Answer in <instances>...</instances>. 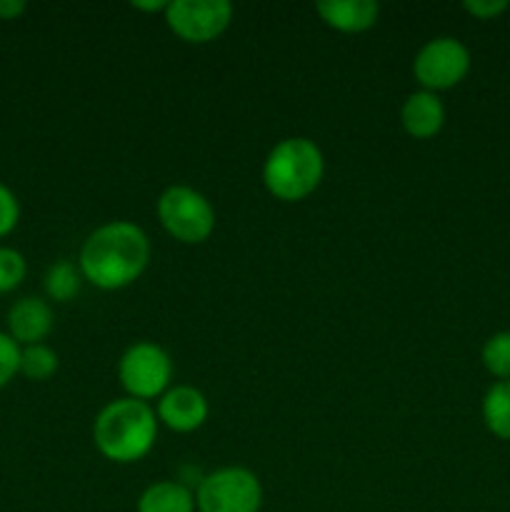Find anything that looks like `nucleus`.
Instances as JSON below:
<instances>
[{
  "instance_id": "nucleus-1",
  "label": "nucleus",
  "mask_w": 510,
  "mask_h": 512,
  "mask_svg": "<svg viewBox=\"0 0 510 512\" xmlns=\"http://www.w3.org/2000/svg\"><path fill=\"white\" fill-rule=\"evenodd\" d=\"M150 263V240L130 220H110L85 238L78 255L83 280L100 290H123L140 280Z\"/></svg>"
},
{
  "instance_id": "nucleus-2",
  "label": "nucleus",
  "mask_w": 510,
  "mask_h": 512,
  "mask_svg": "<svg viewBox=\"0 0 510 512\" xmlns=\"http://www.w3.org/2000/svg\"><path fill=\"white\" fill-rule=\"evenodd\" d=\"M158 425V415L143 400H110L93 420V445L110 463H138L153 450Z\"/></svg>"
},
{
  "instance_id": "nucleus-3",
  "label": "nucleus",
  "mask_w": 510,
  "mask_h": 512,
  "mask_svg": "<svg viewBox=\"0 0 510 512\" xmlns=\"http://www.w3.org/2000/svg\"><path fill=\"white\" fill-rule=\"evenodd\" d=\"M325 175L323 150L315 140L293 135L270 148L263 163V185L275 200L300 203L318 190Z\"/></svg>"
},
{
  "instance_id": "nucleus-4",
  "label": "nucleus",
  "mask_w": 510,
  "mask_h": 512,
  "mask_svg": "<svg viewBox=\"0 0 510 512\" xmlns=\"http://www.w3.org/2000/svg\"><path fill=\"white\" fill-rule=\"evenodd\" d=\"M160 225L170 238L185 245H200L213 235L215 208L200 190L175 183L160 193L155 203Z\"/></svg>"
},
{
  "instance_id": "nucleus-5",
  "label": "nucleus",
  "mask_w": 510,
  "mask_h": 512,
  "mask_svg": "<svg viewBox=\"0 0 510 512\" xmlns=\"http://www.w3.org/2000/svg\"><path fill=\"white\" fill-rule=\"evenodd\" d=\"M260 508L263 485L253 470L240 465H228L203 475L195 488L198 512H260Z\"/></svg>"
},
{
  "instance_id": "nucleus-6",
  "label": "nucleus",
  "mask_w": 510,
  "mask_h": 512,
  "mask_svg": "<svg viewBox=\"0 0 510 512\" xmlns=\"http://www.w3.org/2000/svg\"><path fill=\"white\" fill-rule=\"evenodd\" d=\"M118 380L128 398L148 400L160 398L173 380V360L168 350L150 340L128 345L118 360Z\"/></svg>"
},
{
  "instance_id": "nucleus-7",
  "label": "nucleus",
  "mask_w": 510,
  "mask_h": 512,
  "mask_svg": "<svg viewBox=\"0 0 510 512\" xmlns=\"http://www.w3.org/2000/svg\"><path fill=\"white\" fill-rule=\"evenodd\" d=\"M470 65L473 58L463 40L453 35H435L415 53L413 75L420 83V90L440 93L463 83L470 73Z\"/></svg>"
},
{
  "instance_id": "nucleus-8",
  "label": "nucleus",
  "mask_w": 510,
  "mask_h": 512,
  "mask_svg": "<svg viewBox=\"0 0 510 512\" xmlns=\"http://www.w3.org/2000/svg\"><path fill=\"white\" fill-rule=\"evenodd\" d=\"M165 23L180 40L205 45L218 40L233 23V5L228 0H170Z\"/></svg>"
},
{
  "instance_id": "nucleus-9",
  "label": "nucleus",
  "mask_w": 510,
  "mask_h": 512,
  "mask_svg": "<svg viewBox=\"0 0 510 512\" xmlns=\"http://www.w3.org/2000/svg\"><path fill=\"white\" fill-rule=\"evenodd\" d=\"M155 415H158V423H163L173 433H195L208 420L210 405L203 390L193 385H173L158 398Z\"/></svg>"
},
{
  "instance_id": "nucleus-10",
  "label": "nucleus",
  "mask_w": 510,
  "mask_h": 512,
  "mask_svg": "<svg viewBox=\"0 0 510 512\" xmlns=\"http://www.w3.org/2000/svg\"><path fill=\"white\" fill-rule=\"evenodd\" d=\"M53 330V308L48 300L38 295H25L15 300L8 310V335L25 348V345H38Z\"/></svg>"
},
{
  "instance_id": "nucleus-11",
  "label": "nucleus",
  "mask_w": 510,
  "mask_h": 512,
  "mask_svg": "<svg viewBox=\"0 0 510 512\" xmlns=\"http://www.w3.org/2000/svg\"><path fill=\"white\" fill-rule=\"evenodd\" d=\"M400 125L415 140H428L443 130L445 105L438 93L415 90L400 105Z\"/></svg>"
},
{
  "instance_id": "nucleus-12",
  "label": "nucleus",
  "mask_w": 510,
  "mask_h": 512,
  "mask_svg": "<svg viewBox=\"0 0 510 512\" xmlns=\"http://www.w3.org/2000/svg\"><path fill=\"white\" fill-rule=\"evenodd\" d=\"M315 13L338 33H365L378 23L380 5L375 0H320Z\"/></svg>"
},
{
  "instance_id": "nucleus-13",
  "label": "nucleus",
  "mask_w": 510,
  "mask_h": 512,
  "mask_svg": "<svg viewBox=\"0 0 510 512\" xmlns=\"http://www.w3.org/2000/svg\"><path fill=\"white\" fill-rule=\"evenodd\" d=\"M138 512H195V493L180 480L148 485L138 498Z\"/></svg>"
},
{
  "instance_id": "nucleus-14",
  "label": "nucleus",
  "mask_w": 510,
  "mask_h": 512,
  "mask_svg": "<svg viewBox=\"0 0 510 512\" xmlns=\"http://www.w3.org/2000/svg\"><path fill=\"white\" fill-rule=\"evenodd\" d=\"M480 415L490 435L510 440V380H495L483 395Z\"/></svg>"
},
{
  "instance_id": "nucleus-15",
  "label": "nucleus",
  "mask_w": 510,
  "mask_h": 512,
  "mask_svg": "<svg viewBox=\"0 0 510 512\" xmlns=\"http://www.w3.org/2000/svg\"><path fill=\"white\" fill-rule=\"evenodd\" d=\"M43 288L45 295L55 303H70V300L78 298L80 288H83V275L70 260H58L45 273Z\"/></svg>"
},
{
  "instance_id": "nucleus-16",
  "label": "nucleus",
  "mask_w": 510,
  "mask_h": 512,
  "mask_svg": "<svg viewBox=\"0 0 510 512\" xmlns=\"http://www.w3.org/2000/svg\"><path fill=\"white\" fill-rule=\"evenodd\" d=\"M58 365V353L45 343L25 345L20 350V375H25L33 383H45V380L53 378L58 373Z\"/></svg>"
},
{
  "instance_id": "nucleus-17",
  "label": "nucleus",
  "mask_w": 510,
  "mask_h": 512,
  "mask_svg": "<svg viewBox=\"0 0 510 512\" xmlns=\"http://www.w3.org/2000/svg\"><path fill=\"white\" fill-rule=\"evenodd\" d=\"M480 360L495 380H510V330L490 335L480 350Z\"/></svg>"
},
{
  "instance_id": "nucleus-18",
  "label": "nucleus",
  "mask_w": 510,
  "mask_h": 512,
  "mask_svg": "<svg viewBox=\"0 0 510 512\" xmlns=\"http://www.w3.org/2000/svg\"><path fill=\"white\" fill-rule=\"evenodd\" d=\"M25 273H28V263H25L23 253L8 248V245H0V295L18 288L25 280Z\"/></svg>"
},
{
  "instance_id": "nucleus-19",
  "label": "nucleus",
  "mask_w": 510,
  "mask_h": 512,
  "mask_svg": "<svg viewBox=\"0 0 510 512\" xmlns=\"http://www.w3.org/2000/svg\"><path fill=\"white\" fill-rule=\"evenodd\" d=\"M20 345L8 333H0V388L20 373Z\"/></svg>"
},
{
  "instance_id": "nucleus-20",
  "label": "nucleus",
  "mask_w": 510,
  "mask_h": 512,
  "mask_svg": "<svg viewBox=\"0 0 510 512\" xmlns=\"http://www.w3.org/2000/svg\"><path fill=\"white\" fill-rule=\"evenodd\" d=\"M20 220V203L10 188L0 183V238L10 235Z\"/></svg>"
},
{
  "instance_id": "nucleus-21",
  "label": "nucleus",
  "mask_w": 510,
  "mask_h": 512,
  "mask_svg": "<svg viewBox=\"0 0 510 512\" xmlns=\"http://www.w3.org/2000/svg\"><path fill=\"white\" fill-rule=\"evenodd\" d=\"M510 8L508 0H465L463 10L475 20H495Z\"/></svg>"
},
{
  "instance_id": "nucleus-22",
  "label": "nucleus",
  "mask_w": 510,
  "mask_h": 512,
  "mask_svg": "<svg viewBox=\"0 0 510 512\" xmlns=\"http://www.w3.org/2000/svg\"><path fill=\"white\" fill-rule=\"evenodd\" d=\"M28 10L25 0H0V20H15Z\"/></svg>"
},
{
  "instance_id": "nucleus-23",
  "label": "nucleus",
  "mask_w": 510,
  "mask_h": 512,
  "mask_svg": "<svg viewBox=\"0 0 510 512\" xmlns=\"http://www.w3.org/2000/svg\"><path fill=\"white\" fill-rule=\"evenodd\" d=\"M170 0H133L135 10H143V13H165L168 10Z\"/></svg>"
}]
</instances>
